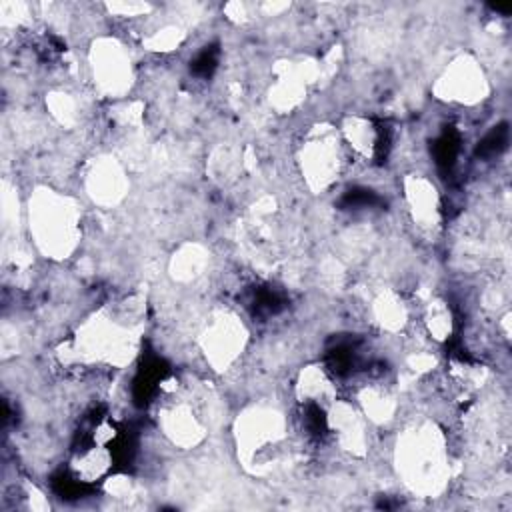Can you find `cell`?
Wrapping results in <instances>:
<instances>
[{"label": "cell", "instance_id": "obj_1", "mask_svg": "<svg viewBox=\"0 0 512 512\" xmlns=\"http://www.w3.org/2000/svg\"><path fill=\"white\" fill-rule=\"evenodd\" d=\"M78 216L66 198L42 194L30 206V230L38 246L50 254H66L76 242Z\"/></svg>", "mask_w": 512, "mask_h": 512}, {"label": "cell", "instance_id": "obj_2", "mask_svg": "<svg viewBox=\"0 0 512 512\" xmlns=\"http://www.w3.org/2000/svg\"><path fill=\"white\" fill-rule=\"evenodd\" d=\"M342 158L344 142L340 132L332 126L312 128L298 154L302 176L312 190H324L338 178L344 164Z\"/></svg>", "mask_w": 512, "mask_h": 512}, {"label": "cell", "instance_id": "obj_3", "mask_svg": "<svg viewBox=\"0 0 512 512\" xmlns=\"http://www.w3.org/2000/svg\"><path fill=\"white\" fill-rule=\"evenodd\" d=\"M402 446V472L406 482L416 490H434L442 484L446 474V454L438 434L430 428L412 430Z\"/></svg>", "mask_w": 512, "mask_h": 512}, {"label": "cell", "instance_id": "obj_4", "mask_svg": "<svg viewBox=\"0 0 512 512\" xmlns=\"http://www.w3.org/2000/svg\"><path fill=\"white\" fill-rule=\"evenodd\" d=\"M284 440V420L276 410L254 408L238 426V448L250 464H268L276 458Z\"/></svg>", "mask_w": 512, "mask_h": 512}, {"label": "cell", "instance_id": "obj_5", "mask_svg": "<svg viewBox=\"0 0 512 512\" xmlns=\"http://www.w3.org/2000/svg\"><path fill=\"white\" fill-rule=\"evenodd\" d=\"M326 430L334 442L352 454H364L368 448V418L348 400H334L326 410Z\"/></svg>", "mask_w": 512, "mask_h": 512}, {"label": "cell", "instance_id": "obj_6", "mask_svg": "<svg viewBox=\"0 0 512 512\" xmlns=\"http://www.w3.org/2000/svg\"><path fill=\"white\" fill-rule=\"evenodd\" d=\"M340 136L344 146L350 148L354 156L366 162H376L384 158L390 146V136L386 126L366 116L346 118L340 128Z\"/></svg>", "mask_w": 512, "mask_h": 512}, {"label": "cell", "instance_id": "obj_7", "mask_svg": "<svg viewBox=\"0 0 512 512\" xmlns=\"http://www.w3.org/2000/svg\"><path fill=\"white\" fill-rule=\"evenodd\" d=\"M244 344V328L238 318L222 314L204 332V352L216 366H228Z\"/></svg>", "mask_w": 512, "mask_h": 512}, {"label": "cell", "instance_id": "obj_8", "mask_svg": "<svg viewBox=\"0 0 512 512\" xmlns=\"http://www.w3.org/2000/svg\"><path fill=\"white\" fill-rule=\"evenodd\" d=\"M94 78L98 86L110 94H120L130 82V60L116 44L100 46L94 50Z\"/></svg>", "mask_w": 512, "mask_h": 512}, {"label": "cell", "instance_id": "obj_9", "mask_svg": "<svg viewBox=\"0 0 512 512\" xmlns=\"http://www.w3.org/2000/svg\"><path fill=\"white\" fill-rule=\"evenodd\" d=\"M406 200L410 206V212L414 216V222L422 228H434L440 218V202L436 188L422 176L412 178L406 184Z\"/></svg>", "mask_w": 512, "mask_h": 512}, {"label": "cell", "instance_id": "obj_10", "mask_svg": "<svg viewBox=\"0 0 512 512\" xmlns=\"http://www.w3.org/2000/svg\"><path fill=\"white\" fill-rule=\"evenodd\" d=\"M444 86V94L452 92V100L460 102H472L470 94H474L478 88L482 90V74L468 62H458L456 68L450 70L440 82Z\"/></svg>", "mask_w": 512, "mask_h": 512}, {"label": "cell", "instance_id": "obj_11", "mask_svg": "<svg viewBox=\"0 0 512 512\" xmlns=\"http://www.w3.org/2000/svg\"><path fill=\"white\" fill-rule=\"evenodd\" d=\"M374 318L378 322V326L386 332H398L406 326L408 322V306L404 304V300L394 294V292H386V294H380L376 300H374Z\"/></svg>", "mask_w": 512, "mask_h": 512}, {"label": "cell", "instance_id": "obj_12", "mask_svg": "<svg viewBox=\"0 0 512 512\" xmlns=\"http://www.w3.org/2000/svg\"><path fill=\"white\" fill-rule=\"evenodd\" d=\"M422 322L426 326V332L430 334V338L442 342L446 338H450L452 328H454V316L450 306L444 300H434L426 306Z\"/></svg>", "mask_w": 512, "mask_h": 512}]
</instances>
